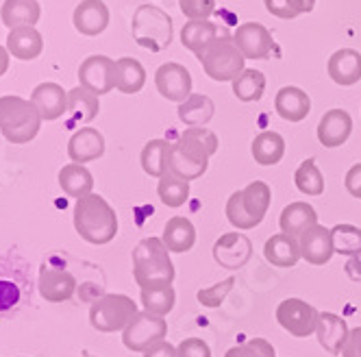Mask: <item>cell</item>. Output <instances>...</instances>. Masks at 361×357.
<instances>
[{"label": "cell", "instance_id": "cell-1", "mask_svg": "<svg viewBox=\"0 0 361 357\" xmlns=\"http://www.w3.org/2000/svg\"><path fill=\"white\" fill-rule=\"evenodd\" d=\"M72 220L81 240L94 246L109 244L118 234L116 210L100 194H87L76 200Z\"/></svg>", "mask_w": 361, "mask_h": 357}, {"label": "cell", "instance_id": "cell-2", "mask_svg": "<svg viewBox=\"0 0 361 357\" xmlns=\"http://www.w3.org/2000/svg\"><path fill=\"white\" fill-rule=\"evenodd\" d=\"M133 277L142 290L168 288L174 282V264L161 238H144L133 248Z\"/></svg>", "mask_w": 361, "mask_h": 357}, {"label": "cell", "instance_id": "cell-3", "mask_svg": "<svg viewBox=\"0 0 361 357\" xmlns=\"http://www.w3.org/2000/svg\"><path fill=\"white\" fill-rule=\"evenodd\" d=\"M42 126V116L31 100L22 96H0V133L11 144L31 142Z\"/></svg>", "mask_w": 361, "mask_h": 357}, {"label": "cell", "instance_id": "cell-4", "mask_svg": "<svg viewBox=\"0 0 361 357\" xmlns=\"http://www.w3.org/2000/svg\"><path fill=\"white\" fill-rule=\"evenodd\" d=\"M131 33L142 48L150 53H161L172 44L174 24L164 9L154 5H140L131 20Z\"/></svg>", "mask_w": 361, "mask_h": 357}, {"label": "cell", "instance_id": "cell-5", "mask_svg": "<svg viewBox=\"0 0 361 357\" xmlns=\"http://www.w3.org/2000/svg\"><path fill=\"white\" fill-rule=\"evenodd\" d=\"M204 70V74L214 81H235L244 72L246 57L242 50L235 46L233 35H222L216 42H212L202 53L196 57Z\"/></svg>", "mask_w": 361, "mask_h": 357}, {"label": "cell", "instance_id": "cell-6", "mask_svg": "<svg viewBox=\"0 0 361 357\" xmlns=\"http://www.w3.org/2000/svg\"><path fill=\"white\" fill-rule=\"evenodd\" d=\"M140 314L135 301L126 294H102L90 308V322L100 334L124 331Z\"/></svg>", "mask_w": 361, "mask_h": 357}, {"label": "cell", "instance_id": "cell-7", "mask_svg": "<svg viewBox=\"0 0 361 357\" xmlns=\"http://www.w3.org/2000/svg\"><path fill=\"white\" fill-rule=\"evenodd\" d=\"M168 336V322L164 316L140 312L133 322L122 331V344L133 353H146L164 342Z\"/></svg>", "mask_w": 361, "mask_h": 357}, {"label": "cell", "instance_id": "cell-8", "mask_svg": "<svg viewBox=\"0 0 361 357\" xmlns=\"http://www.w3.org/2000/svg\"><path fill=\"white\" fill-rule=\"evenodd\" d=\"M320 312L312 303L302 298H286L276 308V320L279 325L294 338H309L316 334Z\"/></svg>", "mask_w": 361, "mask_h": 357}, {"label": "cell", "instance_id": "cell-9", "mask_svg": "<svg viewBox=\"0 0 361 357\" xmlns=\"http://www.w3.org/2000/svg\"><path fill=\"white\" fill-rule=\"evenodd\" d=\"M154 85L166 100L180 105L192 96V74L185 66L170 61L159 66L154 72Z\"/></svg>", "mask_w": 361, "mask_h": 357}, {"label": "cell", "instance_id": "cell-10", "mask_svg": "<svg viewBox=\"0 0 361 357\" xmlns=\"http://www.w3.org/2000/svg\"><path fill=\"white\" fill-rule=\"evenodd\" d=\"M79 83L96 96L116 87V61L105 55H92L79 66Z\"/></svg>", "mask_w": 361, "mask_h": 357}, {"label": "cell", "instance_id": "cell-11", "mask_svg": "<svg viewBox=\"0 0 361 357\" xmlns=\"http://www.w3.org/2000/svg\"><path fill=\"white\" fill-rule=\"evenodd\" d=\"M252 255V242L250 238H246L244 234H224L222 238L216 240L214 244V260L218 266H222L224 270L235 272L240 268H244Z\"/></svg>", "mask_w": 361, "mask_h": 357}, {"label": "cell", "instance_id": "cell-12", "mask_svg": "<svg viewBox=\"0 0 361 357\" xmlns=\"http://www.w3.org/2000/svg\"><path fill=\"white\" fill-rule=\"evenodd\" d=\"M37 290H39V296L48 303H66L76 292V279L66 268L44 264L39 268Z\"/></svg>", "mask_w": 361, "mask_h": 357}, {"label": "cell", "instance_id": "cell-13", "mask_svg": "<svg viewBox=\"0 0 361 357\" xmlns=\"http://www.w3.org/2000/svg\"><path fill=\"white\" fill-rule=\"evenodd\" d=\"M233 42L246 59H268L274 48L270 31L259 22L240 24L233 33Z\"/></svg>", "mask_w": 361, "mask_h": 357}, {"label": "cell", "instance_id": "cell-14", "mask_svg": "<svg viewBox=\"0 0 361 357\" xmlns=\"http://www.w3.org/2000/svg\"><path fill=\"white\" fill-rule=\"evenodd\" d=\"M298 244H300L302 260L307 264H312V266H324V264L331 262V258L335 255L331 229L322 226L320 222H316L314 226H309L307 231L298 238Z\"/></svg>", "mask_w": 361, "mask_h": 357}, {"label": "cell", "instance_id": "cell-15", "mask_svg": "<svg viewBox=\"0 0 361 357\" xmlns=\"http://www.w3.org/2000/svg\"><path fill=\"white\" fill-rule=\"evenodd\" d=\"M353 133V118L346 109H329L318 122V142L324 148H338L348 142Z\"/></svg>", "mask_w": 361, "mask_h": 357}, {"label": "cell", "instance_id": "cell-16", "mask_svg": "<svg viewBox=\"0 0 361 357\" xmlns=\"http://www.w3.org/2000/svg\"><path fill=\"white\" fill-rule=\"evenodd\" d=\"M105 155V138L94 126H83L68 142V157L72 164H90Z\"/></svg>", "mask_w": 361, "mask_h": 357}, {"label": "cell", "instance_id": "cell-17", "mask_svg": "<svg viewBox=\"0 0 361 357\" xmlns=\"http://www.w3.org/2000/svg\"><path fill=\"white\" fill-rule=\"evenodd\" d=\"M72 22L81 35L96 37L109 27V7L102 0H83L76 5Z\"/></svg>", "mask_w": 361, "mask_h": 357}, {"label": "cell", "instance_id": "cell-18", "mask_svg": "<svg viewBox=\"0 0 361 357\" xmlns=\"http://www.w3.org/2000/svg\"><path fill=\"white\" fill-rule=\"evenodd\" d=\"M348 334L350 329L346 325V320L338 314L331 312H320L318 316V327H316V336L320 346L331 353V355H342L346 342H348Z\"/></svg>", "mask_w": 361, "mask_h": 357}, {"label": "cell", "instance_id": "cell-19", "mask_svg": "<svg viewBox=\"0 0 361 357\" xmlns=\"http://www.w3.org/2000/svg\"><path fill=\"white\" fill-rule=\"evenodd\" d=\"M274 109L283 120L302 122L309 116V111H312V98H309L305 90L296 85H286L274 96Z\"/></svg>", "mask_w": 361, "mask_h": 357}, {"label": "cell", "instance_id": "cell-20", "mask_svg": "<svg viewBox=\"0 0 361 357\" xmlns=\"http://www.w3.org/2000/svg\"><path fill=\"white\" fill-rule=\"evenodd\" d=\"M329 76L338 85H355L361 81V53L355 48L335 50L329 59Z\"/></svg>", "mask_w": 361, "mask_h": 357}, {"label": "cell", "instance_id": "cell-21", "mask_svg": "<svg viewBox=\"0 0 361 357\" xmlns=\"http://www.w3.org/2000/svg\"><path fill=\"white\" fill-rule=\"evenodd\" d=\"M31 103L42 120H57L68 114V92L59 83H39L31 94Z\"/></svg>", "mask_w": 361, "mask_h": 357}, {"label": "cell", "instance_id": "cell-22", "mask_svg": "<svg viewBox=\"0 0 361 357\" xmlns=\"http://www.w3.org/2000/svg\"><path fill=\"white\" fill-rule=\"evenodd\" d=\"M222 35H228V33L212 20H188L185 27L180 29V44L198 57L204 48Z\"/></svg>", "mask_w": 361, "mask_h": 357}, {"label": "cell", "instance_id": "cell-23", "mask_svg": "<svg viewBox=\"0 0 361 357\" xmlns=\"http://www.w3.org/2000/svg\"><path fill=\"white\" fill-rule=\"evenodd\" d=\"M264 258L268 264H272L276 268L296 266L302 260L298 238H292L288 234H276V236L268 238L264 244Z\"/></svg>", "mask_w": 361, "mask_h": 357}, {"label": "cell", "instance_id": "cell-24", "mask_svg": "<svg viewBox=\"0 0 361 357\" xmlns=\"http://www.w3.org/2000/svg\"><path fill=\"white\" fill-rule=\"evenodd\" d=\"M318 222V214L316 210L309 205L305 200H296L290 202V205L281 212L279 218V226H281V234H288L292 238H300L309 226H314Z\"/></svg>", "mask_w": 361, "mask_h": 357}, {"label": "cell", "instance_id": "cell-25", "mask_svg": "<svg viewBox=\"0 0 361 357\" xmlns=\"http://www.w3.org/2000/svg\"><path fill=\"white\" fill-rule=\"evenodd\" d=\"M7 50L20 61H33L42 55L44 50V40L33 27H20L9 31L7 37Z\"/></svg>", "mask_w": 361, "mask_h": 357}, {"label": "cell", "instance_id": "cell-26", "mask_svg": "<svg viewBox=\"0 0 361 357\" xmlns=\"http://www.w3.org/2000/svg\"><path fill=\"white\" fill-rule=\"evenodd\" d=\"M176 144L183 150L192 152L198 159H209L212 155H216L220 142H218V135L209 131L207 126H188L176 140Z\"/></svg>", "mask_w": 361, "mask_h": 357}, {"label": "cell", "instance_id": "cell-27", "mask_svg": "<svg viewBox=\"0 0 361 357\" xmlns=\"http://www.w3.org/2000/svg\"><path fill=\"white\" fill-rule=\"evenodd\" d=\"M161 240L170 253H188L196 244V226L185 216H174L166 222Z\"/></svg>", "mask_w": 361, "mask_h": 357}, {"label": "cell", "instance_id": "cell-28", "mask_svg": "<svg viewBox=\"0 0 361 357\" xmlns=\"http://www.w3.org/2000/svg\"><path fill=\"white\" fill-rule=\"evenodd\" d=\"M100 111L98 96L85 87H74L68 92V124H87Z\"/></svg>", "mask_w": 361, "mask_h": 357}, {"label": "cell", "instance_id": "cell-29", "mask_svg": "<svg viewBox=\"0 0 361 357\" xmlns=\"http://www.w3.org/2000/svg\"><path fill=\"white\" fill-rule=\"evenodd\" d=\"M39 16L42 9L35 0H5L3 9H0V18L9 31L20 27H35Z\"/></svg>", "mask_w": 361, "mask_h": 357}, {"label": "cell", "instance_id": "cell-30", "mask_svg": "<svg viewBox=\"0 0 361 357\" xmlns=\"http://www.w3.org/2000/svg\"><path fill=\"white\" fill-rule=\"evenodd\" d=\"M170 150H172V142H168V140L146 142V146L142 148V155H140L142 170L154 178H161L164 174H168L170 172Z\"/></svg>", "mask_w": 361, "mask_h": 357}, {"label": "cell", "instance_id": "cell-31", "mask_svg": "<svg viewBox=\"0 0 361 357\" xmlns=\"http://www.w3.org/2000/svg\"><path fill=\"white\" fill-rule=\"evenodd\" d=\"M59 188L70 198H83L94 190V176L83 164H68L59 170Z\"/></svg>", "mask_w": 361, "mask_h": 357}, {"label": "cell", "instance_id": "cell-32", "mask_svg": "<svg viewBox=\"0 0 361 357\" xmlns=\"http://www.w3.org/2000/svg\"><path fill=\"white\" fill-rule=\"evenodd\" d=\"M252 159L259 166H276L286 155V140L276 131H262L250 144Z\"/></svg>", "mask_w": 361, "mask_h": 357}, {"label": "cell", "instance_id": "cell-33", "mask_svg": "<svg viewBox=\"0 0 361 357\" xmlns=\"http://www.w3.org/2000/svg\"><path fill=\"white\" fill-rule=\"evenodd\" d=\"M146 85V70L133 57H120L116 61V90L122 94H137Z\"/></svg>", "mask_w": 361, "mask_h": 357}, {"label": "cell", "instance_id": "cell-34", "mask_svg": "<svg viewBox=\"0 0 361 357\" xmlns=\"http://www.w3.org/2000/svg\"><path fill=\"white\" fill-rule=\"evenodd\" d=\"M216 114V105L209 96L192 94L185 103L178 105V120L188 126H204Z\"/></svg>", "mask_w": 361, "mask_h": 357}, {"label": "cell", "instance_id": "cell-35", "mask_svg": "<svg viewBox=\"0 0 361 357\" xmlns=\"http://www.w3.org/2000/svg\"><path fill=\"white\" fill-rule=\"evenodd\" d=\"M209 168V159H198L192 152L183 150L176 142L172 144L170 150V172L185 178V181H194V178H200Z\"/></svg>", "mask_w": 361, "mask_h": 357}, {"label": "cell", "instance_id": "cell-36", "mask_svg": "<svg viewBox=\"0 0 361 357\" xmlns=\"http://www.w3.org/2000/svg\"><path fill=\"white\" fill-rule=\"evenodd\" d=\"M242 202L246 212L262 224V220L266 218L270 202H272V190L266 181H252L242 190Z\"/></svg>", "mask_w": 361, "mask_h": 357}, {"label": "cell", "instance_id": "cell-37", "mask_svg": "<svg viewBox=\"0 0 361 357\" xmlns=\"http://www.w3.org/2000/svg\"><path fill=\"white\" fill-rule=\"evenodd\" d=\"M231 83H233L235 98L242 100V103H257V100H262L266 92V76L264 72L255 68H244V72Z\"/></svg>", "mask_w": 361, "mask_h": 357}, {"label": "cell", "instance_id": "cell-38", "mask_svg": "<svg viewBox=\"0 0 361 357\" xmlns=\"http://www.w3.org/2000/svg\"><path fill=\"white\" fill-rule=\"evenodd\" d=\"M157 194L166 207H180V205H185L190 198V181L168 172L159 178Z\"/></svg>", "mask_w": 361, "mask_h": 357}, {"label": "cell", "instance_id": "cell-39", "mask_svg": "<svg viewBox=\"0 0 361 357\" xmlns=\"http://www.w3.org/2000/svg\"><path fill=\"white\" fill-rule=\"evenodd\" d=\"M294 183L298 188V192L307 194V196H320L324 192V176L316 164V159H305L294 174Z\"/></svg>", "mask_w": 361, "mask_h": 357}, {"label": "cell", "instance_id": "cell-40", "mask_svg": "<svg viewBox=\"0 0 361 357\" xmlns=\"http://www.w3.org/2000/svg\"><path fill=\"white\" fill-rule=\"evenodd\" d=\"M333 248L338 255H346V258H355L361 253V229L348 222L335 224L331 229Z\"/></svg>", "mask_w": 361, "mask_h": 357}, {"label": "cell", "instance_id": "cell-41", "mask_svg": "<svg viewBox=\"0 0 361 357\" xmlns=\"http://www.w3.org/2000/svg\"><path fill=\"white\" fill-rule=\"evenodd\" d=\"M174 303H176V292L172 286L142 290V308H144V312H148L152 316L166 318L174 310Z\"/></svg>", "mask_w": 361, "mask_h": 357}, {"label": "cell", "instance_id": "cell-42", "mask_svg": "<svg viewBox=\"0 0 361 357\" xmlns=\"http://www.w3.org/2000/svg\"><path fill=\"white\" fill-rule=\"evenodd\" d=\"M226 218L235 229H242V231H248V229H255L257 224H259L246 212L244 202H242V190H238V192H233L228 196V200H226Z\"/></svg>", "mask_w": 361, "mask_h": 357}, {"label": "cell", "instance_id": "cell-43", "mask_svg": "<svg viewBox=\"0 0 361 357\" xmlns=\"http://www.w3.org/2000/svg\"><path fill=\"white\" fill-rule=\"evenodd\" d=\"M235 288V277H226L224 282L212 286V288H204V290H198L196 298L202 308H209V310H216L224 303V298L231 294V290Z\"/></svg>", "mask_w": 361, "mask_h": 357}, {"label": "cell", "instance_id": "cell-44", "mask_svg": "<svg viewBox=\"0 0 361 357\" xmlns=\"http://www.w3.org/2000/svg\"><path fill=\"white\" fill-rule=\"evenodd\" d=\"M224 357H276V351L266 338H252L244 344L228 349Z\"/></svg>", "mask_w": 361, "mask_h": 357}, {"label": "cell", "instance_id": "cell-45", "mask_svg": "<svg viewBox=\"0 0 361 357\" xmlns=\"http://www.w3.org/2000/svg\"><path fill=\"white\" fill-rule=\"evenodd\" d=\"M178 7L188 20H209L216 9V0H178Z\"/></svg>", "mask_w": 361, "mask_h": 357}, {"label": "cell", "instance_id": "cell-46", "mask_svg": "<svg viewBox=\"0 0 361 357\" xmlns=\"http://www.w3.org/2000/svg\"><path fill=\"white\" fill-rule=\"evenodd\" d=\"M178 357H212L209 344L200 340V338H185L176 346Z\"/></svg>", "mask_w": 361, "mask_h": 357}, {"label": "cell", "instance_id": "cell-47", "mask_svg": "<svg viewBox=\"0 0 361 357\" xmlns=\"http://www.w3.org/2000/svg\"><path fill=\"white\" fill-rule=\"evenodd\" d=\"M264 5H266L268 13H272L281 20H296L298 18V13L290 5V0H264Z\"/></svg>", "mask_w": 361, "mask_h": 357}, {"label": "cell", "instance_id": "cell-48", "mask_svg": "<svg viewBox=\"0 0 361 357\" xmlns=\"http://www.w3.org/2000/svg\"><path fill=\"white\" fill-rule=\"evenodd\" d=\"M344 186H346V192H348L350 196L361 198V164H355V166L346 172Z\"/></svg>", "mask_w": 361, "mask_h": 357}, {"label": "cell", "instance_id": "cell-49", "mask_svg": "<svg viewBox=\"0 0 361 357\" xmlns=\"http://www.w3.org/2000/svg\"><path fill=\"white\" fill-rule=\"evenodd\" d=\"M342 357H361V327L350 329L348 342L342 351Z\"/></svg>", "mask_w": 361, "mask_h": 357}, {"label": "cell", "instance_id": "cell-50", "mask_svg": "<svg viewBox=\"0 0 361 357\" xmlns=\"http://www.w3.org/2000/svg\"><path fill=\"white\" fill-rule=\"evenodd\" d=\"M144 357H178V353H176V346H172L170 342L164 340L157 346H152L150 351H146Z\"/></svg>", "mask_w": 361, "mask_h": 357}, {"label": "cell", "instance_id": "cell-51", "mask_svg": "<svg viewBox=\"0 0 361 357\" xmlns=\"http://www.w3.org/2000/svg\"><path fill=\"white\" fill-rule=\"evenodd\" d=\"M346 272H348V277L353 279V282H361V253L348 260V264H346Z\"/></svg>", "mask_w": 361, "mask_h": 357}, {"label": "cell", "instance_id": "cell-52", "mask_svg": "<svg viewBox=\"0 0 361 357\" xmlns=\"http://www.w3.org/2000/svg\"><path fill=\"white\" fill-rule=\"evenodd\" d=\"M290 5L292 9L300 16V13H309V11H314L316 7V0H290Z\"/></svg>", "mask_w": 361, "mask_h": 357}, {"label": "cell", "instance_id": "cell-53", "mask_svg": "<svg viewBox=\"0 0 361 357\" xmlns=\"http://www.w3.org/2000/svg\"><path fill=\"white\" fill-rule=\"evenodd\" d=\"M9 70V50L5 46H0V76Z\"/></svg>", "mask_w": 361, "mask_h": 357}]
</instances>
